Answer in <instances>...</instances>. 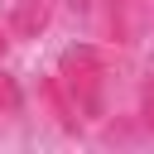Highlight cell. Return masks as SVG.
<instances>
[{
  "label": "cell",
  "instance_id": "cell-5",
  "mask_svg": "<svg viewBox=\"0 0 154 154\" xmlns=\"http://www.w3.org/2000/svg\"><path fill=\"white\" fill-rule=\"evenodd\" d=\"M19 111H24V91H19V82L0 67V125L19 120Z\"/></svg>",
  "mask_w": 154,
  "mask_h": 154
},
{
  "label": "cell",
  "instance_id": "cell-4",
  "mask_svg": "<svg viewBox=\"0 0 154 154\" xmlns=\"http://www.w3.org/2000/svg\"><path fill=\"white\" fill-rule=\"evenodd\" d=\"M38 101H43L48 120H53V125H58L63 135H72V140H82V135H87V120L77 116V106H72V96L63 91L58 72H53V77H38Z\"/></svg>",
  "mask_w": 154,
  "mask_h": 154
},
{
  "label": "cell",
  "instance_id": "cell-6",
  "mask_svg": "<svg viewBox=\"0 0 154 154\" xmlns=\"http://www.w3.org/2000/svg\"><path fill=\"white\" fill-rule=\"evenodd\" d=\"M135 125L154 140V72L140 82V106H135Z\"/></svg>",
  "mask_w": 154,
  "mask_h": 154
},
{
  "label": "cell",
  "instance_id": "cell-2",
  "mask_svg": "<svg viewBox=\"0 0 154 154\" xmlns=\"http://www.w3.org/2000/svg\"><path fill=\"white\" fill-rule=\"evenodd\" d=\"M101 19H106L111 43L130 48V43H140V29L149 19V0H101Z\"/></svg>",
  "mask_w": 154,
  "mask_h": 154
},
{
  "label": "cell",
  "instance_id": "cell-3",
  "mask_svg": "<svg viewBox=\"0 0 154 154\" xmlns=\"http://www.w3.org/2000/svg\"><path fill=\"white\" fill-rule=\"evenodd\" d=\"M53 10H58V0H14L10 14H5L10 38H14V43H34V38H43L48 24H53Z\"/></svg>",
  "mask_w": 154,
  "mask_h": 154
},
{
  "label": "cell",
  "instance_id": "cell-7",
  "mask_svg": "<svg viewBox=\"0 0 154 154\" xmlns=\"http://www.w3.org/2000/svg\"><path fill=\"white\" fill-rule=\"evenodd\" d=\"M10 43H14V38H10V29H5V24H0V58H5V53H10Z\"/></svg>",
  "mask_w": 154,
  "mask_h": 154
},
{
  "label": "cell",
  "instance_id": "cell-1",
  "mask_svg": "<svg viewBox=\"0 0 154 154\" xmlns=\"http://www.w3.org/2000/svg\"><path fill=\"white\" fill-rule=\"evenodd\" d=\"M58 82H63V91L72 96V106H77V116L87 125H101L111 116L106 111V101H111V53L101 43H72V48H63Z\"/></svg>",
  "mask_w": 154,
  "mask_h": 154
}]
</instances>
